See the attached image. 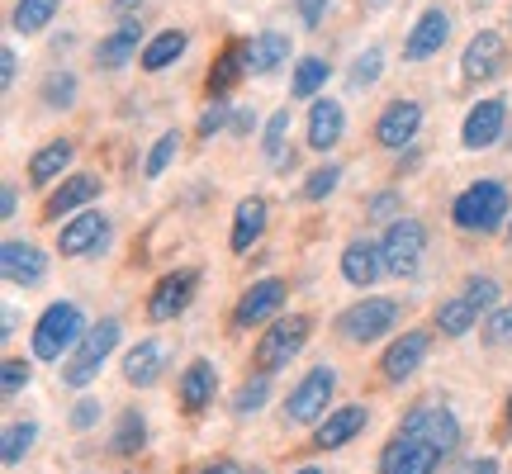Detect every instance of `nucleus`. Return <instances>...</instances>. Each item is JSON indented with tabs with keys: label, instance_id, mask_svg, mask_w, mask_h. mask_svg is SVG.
<instances>
[{
	"label": "nucleus",
	"instance_id": "nucleus-2",
	"mask_svg": "<svg viewBox=\"0 0 512 474\" xmlns=\"http://www.w3.org/2000/svg\"><path fill=\"white\" fill-rule=\"evenodd\" d=\"M81 337H86V318H81L72 299L48 304L43 318L34 323V356L38 361H62V351H76Z\"/></svg>",
	"mask_w": 512,
	"mask_h": 474
},
{
	"label": "nucleus",
	"instance_id": "nucleus-52",
	"mask_svg": "<svg viewBox=\"0 0 512 474\" xmlns=\"http://www.w3.org/2000/svg\"><path fill=\"white\" fill-rule=\"evenodd\" d=\"M228 128H233L238 138H247V133H252V128H256V114H247V110H233V124H228Z\"/></svg>",
	"mask_w": 512,
	"mask_h": 474
},
{
	"label": "nucleus",
	"instance_id": "nucleus-39",
	"mask_svg": "<svg viewBox=\"0 0 512 474\" xmlns=\"http://www.w3.org/2000/svg\"><path fill=\"white\" fill-rule=\"evenodd\" d=\"M72 100H76V76L72 72L48 76V86H43V105H48V110H72Z\"/></svg>",
	"mask_w": 512,
	"mask_h": 474
},
{
	"label": "nucleus",
	"instance_id": "nucleus-54",
	"mask_svg": "<svg viewBox=\"0 0 512 474\" xmlns=\"http://www.w3.org/2000/svg\"><path fill=\"white\" fill-rule=\"evenodd\" d=\"M195 474H242L233 460H214V465H204V470H195Z\"/></svg>",
	"mask_w": 512,
	"mask_h": 474
},
{
	"label": "nucleus",
	"instance_id": "nucleus-46",
	"mask_svg": "<svg viewBox=\"0 0 512 474\" xmlns=\"http://www.w3.org/2000/svg\"><path fill=\"white\" fill-rule=\"evenodd\" d=\"M95 422H100V403H95V399H81L72 408V427H76V432H86V427H95Z\"/></svg>",
	"mask_w": 512,
	"mask_h": 474
},
{
	"label": "nucleus",
	"instance_id": "nucleus-37",
	"mask_svg": "<svg viewBox=\"0 0 512 474\" xmlns=\"http://www.w3.org/2000/svg\"><path fill=\"white\" fill-rule=\"evenodd\" d=\"M181 152V128H166L162 138L152 143V152H147V162H143V171H147V181H157L166 166H171V157Z\"/></svg>",
	"mask_w": 512,
	"mask_h": 474
},
{
	"label": "nucleus",
	"instance_id": "nucleus-38",
	"mask_svg": "<svg viewBox=\"0 0 512 474\" xmlns=\"http://www.w3.org/2000/svg\"><path fill=\"white\" fill-rule=\"evenodd\" d=\"M290 124H294L290 110H275L271 124H266V162L271 166H285V138H290Z\"/></svg>",
	"mask_w": 512,
	"mask_h": 474
},
{
	"label": "nucleus",
	"instance_id": "nucleus-14",
	"mask_svg": "<svg viewBox=\"0 0 512 474\" xmlns=\"http://www.w3.org/2000/svg\"><path fill=\"white\" fill-rule=\"evenodd\" d=\"M285 280H256V285H247L242 290V299H238V309H233V323L238 328H261L266 318H275L280 313V304H285Z\"/></svg>",
	"mask_w": 512,
	"mask_h": 474
},
{
	"label": "nucleus",
	"instance_id": "nucleus-15",
	"mask_svg": "<svg viewBox=\"0 0 512 474\" xmlns=\"http://www.w3.org/2000/svg\"><path fill=\"white\" fill-rule=\"evenodd\" d=\"M105 242H110V219H105V214H81V219L62 223L57 252L62 256H86V252H100Z\"/></svg>",
	"mask_w": 512,
	"mask_h": 474
},
{
	"label": "nucleus",
	"instance_id": "nucleus-13",
	"mask_svg": "<svg viewBox=\"0 0 512 474\" xmlns=\"http://www.w3.org/2000/svg\"><path fill=\"white\" fill-rule=\"evenodd\" d=\"M503 124H508V100H479L475 110L465 114V124H460V143L470 147V152H484V147H494L503 138Z\"/></svg>",
	"mask_w": 512,
	"mask_h": 474
},
{
	"label": "nucleus",
	"instance_id": "nucleus-10",
	"mask_svg": "<svg viewBox=\"0 0 512 474\" xmlns=\"http://www.w3.org/2000/svg\"><path fill=\"white\" fill-rule=\"evenodd\" d=\"M418 128H422L418 100H389L380 110V119H375V143L389 147V152H399V147H408L418 138Z\"/></svg>",
	"mask_w": 512,
	"mask_h": 474
},
{
	"label": "nucleus",
	"instance_id": "nucleus-49",
	"mask_svg": "<svg viewBox=\"0 0 512 474\" xmlns=\"http://www.w3.org/2000/svg\"><path fill=\"white\" fill-rule=\"evenodd\" d=\"M394 209H399V195H394V190H389V195H375V200H370V219H389Z\"/></svg>",
	"mask_w": 512,
	"mask_h": 474
},
{
	"label": "nucleus",
	"instance_id": "nucleus-29",
	"mask_svg": "<svg viewBox=\"0 0 512 474\" xmlns=\"http://www.w3.org/2000/svg\"><path fill=\"white\" fill-rule=\"evenodd\" d=\"M185 48H190V34H185V29H162V34L147 38V48L138 62H143V72H166Z\"/></svg>",
	"mask_w": 512,
	"mask_h": 474
},
{
	"label": "nucleus",
	"instance_id": "nucleus-33",
	"mask_svg": "<svg viewBox=\"0 0 512 474\" xmlns=\"http://www.w3.org/2000/svg\"><path fill=\"white\" fill-rule=\"evenodd\" d=\"M57 5H62V0H15V15H10L15 34H43V29L53 24Z\"/></svg>",
	"mask_w": 512,
	"mask_h": 474
},
{
	"label": "nucleus",
	"instance_id": "nucleus-5",
	"mask_svg": "<svg viewBox=\"0 0 512 474\" xmlns=\"http://www.w3.org/2000/svg\"><path fill=\"white\" fill-rule=\"evenodd\" d=\"M313 323L304 318V313H290V318H275L271 332L256 342V370L261 375H275V370H285V365L304 351V342H309Z\"/></svg>",
	"mask_w": 512,
	"mask_h": 474
},
{
	"label": "nucleus",
	"instance_id": "nucleus-21",
	"mask_svg": "<svg viewBox=\"0 0 512 474\" xmlns=\"http://www.w3.org/2000/svg\"><path fill=\"white\" fill-rule=\"evenodd\" d=\"M342 133H347V110L337 100H328V95H318L309 105V147L328 152V147L342 143Z\"/></svg>",
	"mask_w": 512,
	"mask_h": 474
},
{
	"label": "nucleus",
	"instance_id": "nucleus-22",
	"mask_svg": "<svg viewBox=\"0 0 512 474\" xmlns=\"http://www.w3.org/2000/svg\"><path fill=\"white\" fill-rule=\"evenodd\" d=\"M266 200L261 195H247V200H238V209H233V237H228V247L233 252H252L256 242H261V233H266Z\"/></svg>",
	"mask_w": 512,
	"mask_h": 474
},
{
	"label": "nucleus",
	"instance_id": "nucleus-17",
	"mask_svg": "<svg viewBox=\"0 0 512 474\" xmlns=\"http://www.w3.org/2000/svg\"><path fill=\"white\" fill-rule=\"evenodd\" d=\"M503 53H508L503 34H494V29H479V34L465 43V53H460V72L470 76V81H484V76H494L498 67H503Z\"/></svg>",
	"mask_w": 512,
	"mask_h": 474
},
{
	"label": "nucleus",
	"instance_id": "nucleus-23",
	"mask_svg": "<svg viewBox=\"0 0 512 474\" xmlns=\"http://www.w3.org/2000/svg\"><path fill=\"white\" fill-rule=\"evenodd\" d=\"M138 48H147V43H143V24H138V19H128V24H119L110 38H100V43H95V62H100L105 72H119V67H124ZM138 57H143V53H138Z\"/></svg>",
	"mask_w": 512,
	"mask_h": 474
},
{
	"label": "nucleus",
	"instance_id": "nucleus-43",
	"mask_svg": "<svg viewBox=\"0 0 512 474\" xmlns=\"http://www.w3.org/2000/svg\"><path fill=\"white\" fill-rule=\"evenodd\" d=\"M228 124H233V105L214 100V105L200 114V138H214V133H219V128H228Z\"/></svg>",
	"mask_w": 512,
	"mask_h": 474
},
{
	"label": "nucleus",
	"instance_id": "nucleus-28",
	"mask_svg": "<svg viewBox=\"0 0 512 474\" xmlns=\"http://www.w3.org/2000/svg\"><path fill=\"white\" fill-rule=\"evenodd\" d=\"M72 138H53V143H43L34 152V162H29V181L34 185H53L67 166H72Z\"/></svg>",
	"mask_w": 512,
	"mask_h": 474
},
{
	"label": "nucleus",
	"instance_id": "nucleus-6",
	"mask_svg": "<svg viewBox=\"0 0 512 474\" xmlns=\"http://www.w3.org/2000/svg\"><path fill=\"white\" fill-rule=\"evenodd\" d=\"M114 347H119V318L95 323V328L81 337V347L72 351V361H67V370H62V380L72 384V389H86V384L100 375V365L110 361Z\"/></svg>",
	"mask_w": 512,
	"mask_h": 474
},
{
	"label": "nucleus",
	"instance_id": "nucleus-41",
	"mask_svg": "<svg viewBox=\"0 0 512 474\" xmlns=\"http://www.w3.org/2000/svg\"><path fill=\"white\" fill-rule=\"evenodd\" d=\"M342 181V166H318L309 181H304V200H328L332 190Z\"/></svg>",
	"mask_w": 512,
	"mask_h": 474
},
{
	"label": "nucleus",
	"instance_id": "nucleus-44",
	"mask_svg": "<svg viewBox=\"0 0 512 474\" xmlns=\"http://www.w3.org/2000/svg\"><path fill=\"white\" fill-rule=\"evenodd\" d=\"M29 375H34V370H29V361H15V356H10V361H5V370H0V389H5V394H19V389L29 384Z\"/></svg>",
	"mask_w": 512,
	"mask_h": 474
},
{
	"label": "nucleus",
	"instance_id": "nucleus-55",
	"mask_svg": "<svg viewBox=\"0 0 512 474\" xmlns=\"http://www.w3.org/2000/svg\"><path fill=\"white\" fill-rule=\"evenodd\" d=\"M503 422H508V432H512V394H508V408H503Z\"/></svg>",
	"mask_w": 512,
	"mask_h": 474
},
{
	"label": "nucleus",
	"instance_id": "nucleus-9",
	"mask_svg": "<svg viewBox=\"0 0 512 474\" xmlns=\"http://www.w3.org/2000/svg\"><path fill=\"white\" fill-rule=\"evenodd\" d=\"M399 432H408V437H422L427 446H437L441 456H451L460 441V422L451 408H437V403H422V408H413L408 418L399 422Z\"/></svg>",
	"mask_w": 512,
	"mask_h": 474
},
{
	"label": "nucleus",
	"instance_id": "nucleus-45",
	"mask_svg": "<svg viewBox=\"0 0 512 474\" xmlns=\"http://www.w3.org/2000/svg\"><path fill=\"white\" fill-rule=\"evenodd\" d=\"M484 337L494 342V347H508L512 342V304H503V309L489 318V328H484Z\"/></svg>",
	"mask_w": 512,
	"mask_h": 474
},
{
	"label": "nucleus",
	"instance_id": "nucleus-7",
	"mask_svg": "<svg viewBox=\"0 0 512 474\" xmlns=\"http://www.w3.org/2000/svg\"><path fill=\"white\" fill-rule=\"evenodd\" d=\"M422 247H427V228L418 219H394L380 237V256H384V271L389 275H413L422 261Z\"/></svg>",
	"mask_w": 512,
	"mask_h": 474
},
{
	"label": "nucleus",
	"instance_id": "nucleus-48",
	"mask_svg": "<svg viewBox=\"0 0 512 474\" xmlns=\"http://www.w3.org/2000/svg\"><path fill=\"white\" fill-rule=\"evenodd\" d=\"M451 474H498V465L489 456H470V460H460Z\"/></svg>",
	"mask_w": 512,
	"mask_h": 474
},
{
	"label": "nucleus",
	"instance_id": "nucleus-32",
	"mask_svg": "<svg viewBox=\"0 0 512 474\" xmlns=\"http://www.w3.org/2000/svg\"><path fill=\"white\" fill-rule=\"evenodd\" d=\"M328 86V62L323 57H299L290 76V95L294 100H318V91Z\"/></svg>",
	"mask_w": 512,
	"mask_h": 474
},
{
	"label": "nucleus",
	"instance_id": "nucleus-34",
	"mask_svg": "<svg viewBox=\"0 0 512 474\" xmlns=\"http://www.w3.org/2000/svg\"><path fill=\"white\" fill-rule=\"evenodd\" d=\"M143 441H147V422H143V413H138V408L119 413V427H114V441H110L114 456H138V451H143Z\"/></svg>",
	"mask_w": 512,
	"mask_h": 474
},
{
	"label": "nucleus",
	"instance_id": "nucleus-20",
	"mask_svg": "<svg viewBox=\"0 0 512 474\" xmlns=\"http://www.w3.org/2000/svg\"><path fill=\"white\" fill-rule=\"evenodd\" d=\"M0 271H5V280H10V285L34 290L38 280L48 275V261H43V252H38V247H29V242H5V247H0Z\"/></svg>",
	"mask_w": 512,
	"mask_h": 474
},
{
	"label": "nucleus",
	"instance_id": "nucleus-58",
	"mask_svg": "<svg viewBox=\"0 0 512 474\" xmlns=\"http://www.w3.org/2000/svg\"><path fill=\"white\" fill-rule=\"evenodd\" d=\"M508 237H512V223H508Z\"/></svg>",
	"mask_w": 512,
	"mask_h": 474
},
{
	"label": "nucleus",
	"instance_id": "nucleus-31",
	"mask_svg": "<svg viewBox=\"0 0 512 474\" xmlns=\"http://www.w3.org/2000/svg\"><path fill=\"white\" fill-rule=\"evenodd\" d=\"M475 318H479V309L465 299V294H456V299H441V304H437L441 337H465V332L475 328Z\"/></svg>",
	"mask_w": 512,
	"mask_h": 474
},
{
	"label": "nucleus",
	"instance_id": "nucleus-4",
	"mask_svg": "<svg viewBox=\"0 0 512 474\" xmlns=\"http://www.w3.org/2000/svg\"><path fill=\"white\" fill-rule=\"evenodd\" d=\"M399 323V299H361V304H351L342 318H337V337L351 342V347H370V342H380L384 332Z\"/></svg>",
	"mask_w": 512,
	"mask_h": 474
},
{
	"label": "nucleus",
	"instance_id": "nucleus-42",
	"mask_svg": "<svg viewBox=\"0 0 512 474\" xmlns=\"http://www.w3.org/2000/svg\"><path fill=\"white\" fill-rule=\"evenodd\" d=\"M465 299H470L475 309H494V304H498V280H489V275H470Z\"/></svg>",
	"mask_w": 512,
	"mask_h": 474
},
{
	"label": "nucleus",
	"instance_id": "nucleus-59",
	"mask_svg": "<svg viewBox=\"0 0 512 474\" xmlns=\"http://www.w3.org/2000/svg\"><path fill=\"white\" fill-rule=\"evenodd\" d=\"M252 474H261V470H252Z\"/></svg>",
	"mask_w": 512,
	"mask_h": 474
},
{
	"label": "nucleus",
	"instance_id": "nucleus-16",
	"mask_svg": "<svg viewBox=\"0 0 512 474\" xmlns=\"http://www.w3.org/2000/svg\"><path fill=\"white\" fill-rule=\"evenodd\" d=\"M427 347H432V337H427V332H422V328L403 332L399 342H394V347L384 351L380 375H384V380H389V384H403V380H408V375H413V370H418V365H422V356H427Z\"/></svg>",
	"mask_w": 512,
	"mask_h": 474
},
{
	"label": "nucleus",
	"instance_id": "nucleus-47",
	"mask_svg": "<svg viewBox=\"0 0 512 474\" xmlns=\"http://www.w3.org/2000/svg\"><path fill=\"white\" fill-rule=\"evenodd\" d=\"M294 5H299V19H304L309 29H318L323 15H328V0H294Z\"/></svg>",
	"mask_w": 512,
	"mask_h": 474
},
{
	"label": "nucleus",
	"instance_id": "nucleus-18",
	"mask_svg": "<svg viewBox=\"0 0 512 474\" xmlns=\"http://www.w3.org/2000/svg\"><path fill=\"white\" fill-rule=\"evenodd\" d=\"M370 422V413L361 408V403H347V408H337V413H328V418L313 427V451H337V446H347L361 427Z\"/></svg>",
	"mask_w": 512,
	"mask_h": 474
},
{
	"label": "nucleus",
	"instance_id": "nucleus-11",
	"mask_svg": "<svg viewBox=\"0 0 512 474\" xmlns=\"http://www.w3.org/2000/svg\"><path fill=\"white\" fill-rule=\"evenodd\" d=\"M195 285H200V275H195V271L162 275V280L152 285V294H147V318H152V323H166V318L185 313V304L195 299Z\"/></svg>",
	"mask_w": 512,
	"mask_h": 474
},
{
	"label": "nucleus",
	"instance_id": "nucleus-25",
	"mask_svg": "<svg viewBox=\"0 0 512 474\" xmlns=\"http://www.w3.org/2000/svg\"><path fill=\"white\" fill-rule=\"evenodd\" d=\"M214 384H219V375H214V365L209 361H190L181 375V408L195 418V413H204L209 408V399H214Z\"/></svg>",
	"mask_w": 512,
	"mask_h": 474
},
{
	"label": "nucleus",
	"instance_id": "nucleus-3",
	"mask_svg": "<svg viewBox=\"0 0 512 474\" xmlns=\"http://www.w3.org/2000/svg\"><path fill=\"white\" fill-rule=\"evenodd\" d=\"M332 394H337V370H332V365H313L309 375L290 389V399H285V422H294V427L323 422L328 418Z\"/></svg>",
	"mask_w": 512,
	"mask_h": 474
},
{
	"label": "nucleus",
	"instance_id": "nucleus-12",
	"mask_svg": "<svg viewBox=\"0 0 512 474\" xmlns=\"http://www.w3.org/2000/svg\"><path fill=\"white\" fill-rule=\"evenodd\" d=\"M446 38H451V15H446L441 5H432V10H422L418 24L408 29L403 57H408V62H427V57H437L441 48H446Z\"/></svg>",
	"mask_w": 512,
	"mask_h": 474
},
{
	"label": "nucleus",
	"instance_id": "nucleus-26",
	"mask_svg": "<svg viewBox=\"0 0 512 474\" xmlns=\"http://www.w3.org/2000/svg\"><path fill=\"white\" fill-rule=\"evenodd\" d=\"M285 62H290V34L266 29V34H256L252 43H247V72L266 76V72H275V67H285Z\"/></svg>",
	"mask_w": 512,
	"mask_h": 474
},
{
	"label": "nucleus",
	"instance_id": "nucleus-35",
	"mask_svg": "<svg viewBox=\"0 0 512 474\" xmlns=\"http://www.w3.org/2000/svg\"><path fill=\"white\" fill-rule=\"evenodd\" d=\"M266 399H271V375H261V370H256L252 380H242L238 394H233V418H252Z\"/></svg>",
	"mask_w": 512,
	"mask_h": 474
},
{
	"label": "nucleus",
	"instance_id": "nucleus-19",
	"mask_svg": "<svg viewBox=\"0 0 512 474\" xmlns=\"http://www.w3.org/2000/svg\"><path fill=\"white\" fill-rule=\"evenodd\" d=\"M342 275H347L356 290H366L384 275V256H380V242H370V237H351L347 247H342Z\"/></svg>",
	"mask_w": 512,
	"mask_h": 474
},
{
	"label": "nucleus",
	"instance_id": "nucleus-50",
	"mask_svg": "<svg viewBox=\"0 0 512 474\" xmlns=\"http://www.w3.org/2000/svg\"><path fill=\"white\" fill-rule=\"evenodd\" d=\"M15 76H19V53L15 48H5V53H0V81L15 86Z\"/></svg>",
	"mask_w": 512,
	"mask_h": 474
},
{
	"label": "nucleus",
	"instance_id": "nucleus-56",
	"mask_svg": "<svg viewBox=\"0 0 512 474\" xmlns=\"http://www.w3.org/2000/svg\"><path fill=\"white\" fill-rule=\"evenodd\" d=\"M299 474H323V470H313V465H304V470H299Z\"/></svg>",
	"mask_w": 512,
	"mask_h": 474
},
{
	"label": "nucleus",
	"instance_id": "nucleus-24",
	"mask_svg": "<svg viewBox=\"0 0 512 474\" xmlns=\"http://www.w3.org/2000/svg\"><path fill=\"white\" fill-rule=\"evenodd\" d=\"M95 195H100V176H72V181H62L43 200V219L48 223H57L62 214H72V209H81V204H91Z\"/></svg>",
	"mask_w": 512,
	"mask_h": 474
},
{
	"label": "nucleus",
	"instance_id": "nucleus-1",
	"mask_svg": "<svg viewBox=\"0 0 512 474\" xmlns=\"http://www.w3.org/2000/svg\"><path fill=\"white\" fill-rule=\"evenodd\" d=\"M508 185L503 181H475L470 190H460L451 204V219L460 233H494L503 214H508Z\"/></svg>",
	"mask_w": 512,
	"mask_h": 474
},
{
	"label": "nucleus",
	"instance_id": "nucleus-8",
	"mask_svg": "<svg viewBox=\"0 0 512 474\" xmlns=\"http://www.w3.org/2000/svg\"><path fill=\"white\" fill-rule=\"evenodd\" d=\"M437 465V446H427L422 437H408V432H394L380 451V474H437Z\"/></svg>",
	"mask_w": 512,
	"mask_h": 474
},
{
	"label": "nucleus",
	"instance_id": "nucleus-36",
	"mask_svg": "<svg viewBox=\"0 0 512 474\" xmlns=\"http://www.w3.org/2000/svg\"><path fill=\"white\" fill-rule=\"evenodd\" d=\"M38 441V427L34 422H10L5 427V437H0V460L5 465H19V460L29 456V446Z\"/></svg>",
	"mask_w": 512,
	"mask_h": 474
},
{
	"label": "nucleus",
	"instance_id": "nucleus-40",
	"mask_svg": "<svg viewBox=\"0 0 512 474\" xmlns=\"http://www.w3.org/2000/svg\"><path fill=\"white\" fill-rule=\"evenodd\" d=\"M380 67H384V53L380 48H366V53L351 62V86H356V91H370V86L380 81Z\"/></svg>",
	"mask_w": 512,
	"mask_h": 474
},
{
	"label": "nucleus",
	"instance_id": "nucleus-53",
	"mask_svg": "<svg viewBox=\"0 0 512 474\" xmlns=\"http://www.w3.org/2000/svg\"><path fill=\"white\" fill-rule=\"evenodd\" d=\"M110 10L128 24V15H133V10H143V0H110Z\"/></svg>",
	"mask_w": 512,
	"mask_h": 474
},
{
	"label": "nucleus",
	"instance_id": "nucleus-57",
	"mask_svg": "<svg viewBox=\"0 0 512 474\" xmlns=\"http://www.w3.org/2000/svg\"><path fill=\"white\" fill-rule=\"evenodd\" d=\"M370 10H384V0H370Z\"/></svg>",
	"mask_w": 512,
	"mask_h": 474
},
{
	"label": "nucleus",
	"instance_id": "nucleus-30",
	"mask_svg": "<svg viewBox=\"0 0 512 474\" xmlns=\"http://www.w3.org/2000/svg\"><path fill=\"white\" fill-rule=\"evenodd\" d=\"M242 72H247V43H228V48L219 53V62L209 67V81H204V91H209V95H223Z\"/></svg>",
	"mask_w": 512,
	"mask_h": 474
},
{
	"label": "nucleus",
	"instance_id": "nucleus-27",
	"mask_svg": "<svg viewBox=\"0 0 512 474\" xmlns=\"http://www.w3.org/2000/svg\"><path fill=\"white\" fill-rule=\"evenodd\" d=\"M162 361H166V347L147 337V342H138V347L124 356V380L147 389V384H157V375H162Z\"/></svg>",
	"mask_w": 512,
	"mask_h": 474
},
{
	"label": "nucleus",
	"instance_id": "nucleus-51",
	"mask_svg": "<svg viewBox=\"0 0 512 474\" xmlns=\"http://www.w3.org/2000/svg\"><path fill=\"white\" fill-rule=\"evenodd\" d=\"M15 209H19V185H0V214H5V219H15Z\"/></svg>",
	"mask_w": 512,
	"mask_h": 474
}]
</instances>
